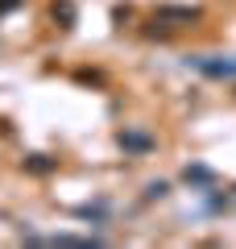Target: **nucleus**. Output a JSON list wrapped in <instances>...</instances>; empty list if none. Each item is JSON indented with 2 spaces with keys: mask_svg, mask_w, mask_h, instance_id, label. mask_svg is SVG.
<instances>
[{
  "mask_svg": "<svg viewBox=\"0 0 236 249\" xmlns=\"http://www.w3.org/2000/svg\"><path fill=\"white\" fill-rule=\"evenodd\" d=\"M195 67H199L203 75H211V79H228V75H236V58L232 62H203V58H195Z\"/></svg>",
  "mask_w": 236,
  "mask_h": 249,
  "instance_id": "nucleus-1",
  "label": "nucleus"
},
{
  "mask_svg": "<svg viewBox=\"0 0 236 249\" xmlns=\"http://www.w3.org/2000/svg\"><path fill=\"white\" fill-rule=\"evenodd\" d=\"M120 145L124 150H149V145H153V137H145V133H120Z\"/></svg>",
  "mask_w": 236,
  "mask_h": 249,
  "instance_id": "nucleus-2",
  "label": "nucleus"
},
{
  "mask_svg": "<svg viewBox=\"0 0 236 249\" xmlns=\"http://www.w3.org/2000/svg\"><path fill=\"white\" fill-rule=\"evenodd\" d=\"M191 178L195 183H211V170L207 166H186V183H191Z\"/></svg>",
  "mask_w": 236,
  "mask_h": 249,
  "instance_id": "nucleus-3",
  "label": "nucleus"
},
{
  "mask_svg": "<svg viewBox=\"0 0 236 249\" xmlns=\"http://www.w3.org/2000/svg\"><path fill=\"white\" fill-rule=\"evenodd\" d=\"M25 166H29V170H37V175H46V170H54V162H42V154H34Z\"/></svg>",
  "mask_w": 236,
  "mask_h": 249,
  "instance_id": "nucleus-4",
  "label": "nucleus"
},
{
  "mask_svg": "<svg viewBox=\"0 0 236 249\" xmlns=\"http://www.w3.org/2000/svg\"><path fill=\"white\" fill-rule=\"evenodd\" d=\"M166 191H170L166 183H149V187H145V196H149V199H162V196H166Z\"/></svg>",
  "mask_w": 236,
  "mask_h": 249,
  "instance_id": "nucleus-5",
  "label": "nucleus"
}]
</instances>
